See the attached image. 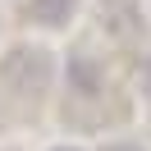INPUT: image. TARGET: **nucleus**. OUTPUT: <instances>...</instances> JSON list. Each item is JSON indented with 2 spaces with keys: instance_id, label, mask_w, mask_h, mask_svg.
I'll return each instance as SVG.
<instances>
[{
  "instance_id": "2",
  "label": "nucleus",
  "mask_w": 151,
  "mask_h": 151,
  "mask_svg": "<svg viewBox=\"0 0 151 151\" xmlns=\"http://www.w3.org/2000/svg\"><path fill=\"white\" fill-rule=\"evenodd\" d=\"M105 151H142V147H137V142H110Z\"/></svg>"
},
{
  "instance_id": "3",
  "label": "nucleus",
  "mask_w": 151,
  "mask_h": 151,
  "mask_svg": "<svg viewBox=\"0 0 151 151\" xmlns=\"http://www.w3.org/2000/svg\"><path fill=\"white\" fill-rule=\"evenodd\" d=\"M60 151H73V147H60Z\"/></svg>"
},
{
  "instance_id": "1",
  "label": "nucleus",
  "mask_w": 151,
  "mask_h": 151,
  "mask_svg": "<svg viewBox=\"0 0 151 151\" xmlns=\"http://www.w3.org/2000/svg\"><path fill=\"white\" fill-rule=\"evenodd\" d=\"M32 9L41 14V23H64L69 9H73V0H32Z\"/></svg>"
}]
</instances>
